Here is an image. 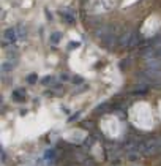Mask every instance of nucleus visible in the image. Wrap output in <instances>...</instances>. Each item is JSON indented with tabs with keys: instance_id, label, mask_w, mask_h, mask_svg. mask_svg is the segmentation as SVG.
<instances>
[{
	"instance_id": "1",
	"label": "nucleus",
	"mask_w": 161,
	"mask_h": 166,
	"mask_svg": "<svg viewBox=\"0 0 161 166\" xmlns=\"http://www.w3.org/2000/svg\"><path fill=\"white\" fill-rule=\"evenodd\" d=\"M139 82H144L148 87L155 86L160 87L161 86V70H153V68H147L139 73Z\"/></svg>"
},
{
	"instance_id": "2",
	"label": "nucleus",
	"mask_w": 161,
	"mask_h": 166,
	"mask_svg": "<svg viewBox=\"0 0 161 166\" xmlns=\"http://www.w3.org/2000/svg\"><path fill=\"white\" fill-rule=\"evenodd\" d=\"M161 150V138H152L141 142V149L139 152L142 155H155Z\"/></svg>"
},
{
	"instance_id": "3",
	"label": "nucleus",
	"mask_w": 161,
	"mask_h": 166,
	"mask_svg": "<svg viewBox=\"0 0 161 166\" xmlns=\"http://www.w3.org/2000/svg\"><path fill=\"white\" fill-rule=\"evenodd\" d=\"M101 43L106 49H112V48H115V44L119 43V38L115 36V32H112V33H109V35H106L104 38H101Z\"/></svg>"
},
{
	"instance_id": "4",
	"label": "nucleus",
	"mask_w": 161,
	"mask_h": 166,
	"mask_svg": "<svg viewBox=\"0 0 161 166\" xmlns=\"http://www.w3.org/2000/svg\"><path fill=\"white\" fill-rule=\"evenodd\" d=\"M133 36H134V33L133 32H125L123 35H122L120 38H119V44L122 48H130L131 46V41H133Z\"/></svg>"
},
{
	"instance_id": "5",
	"label": "nucleus",
	"mask_w": 161,
	"mask_h": 166,
	"mask_svg": "<svg viewBox=\"0 0 161 166\" xmlns=\"http://www.w3.org/2000/svg\"><path fill=\"white\" fill-rule=\"evenodd\" d=\"M3 38L5 40H8V41H14V40H18V30L16 29H8V30H5L3 32Z\"/></svg>"
},
{
	"instance_id": "6",
	"label": "nucleus",
	"mask_w": 161,
	"mask_h": 166,
	"mask_svg": "<svg viewBox=\"0 0 161 166\" xmlns=\"http://www.w3.org/2000/svg\"><path fill=\"white\" fill-rule=\"evenodd\" d=\"M16 62H18V59H7V60H5V62L2 63V71L5 73V71L13 70L14 66H16Z\"/></svg>"
},
{
	"instance_id": "7",
	"label": "nucleus",
	"mask_w": 161,
	"mask_h": 166,
	"mask_svg": "<svg viewBox=\"0 0 161 166\" xmlns=\"http://www.w3.org/2000/svg\"><path fill=\"white\" fill-rule=\"evenodd\" d=\"M62 18L68 22V24H73V22L76 21V18H74V11L73 10H65V11H62Z\"/></svg>"
},
{
	"instance_id": "8",
	"label": "nucleus",
	"mask_w": 161,
	"mask_h": 166,
	"mask_svg": "<svg viewBox=\"0 0 161 166\" xmlns=\"http://www.w3.org/2000/svg\"><path fill=\"white\" fill-rule=\"evenodd\" d=\"M13 100H14V101H18V103L24 101V100H25V90H24V89H16V90L13 92Z\"/></svg>"
},
{
	"instance_id": "9",
	"label": "nucleus",
	"mask_w": 161,
	"mask_h": 166,
	"mask_svg": "<svg viewBox=\"0 0 161 166\" xmlns=\"http://www.w3.org/2000/svg\"><path fill=\"white\" fill-rule=\"evenodd\" d=\"M106 111H109V103H101V104H98V106L95 108V112L96 114H104Z\"/></svg>"
},
{
	"instance_id": "10",
	"label": "nucleus",
	"mask_w": 161,
	"mask_h": 166,
	"mask_svg": "<svg viewBox=\"0 0 161 166\" xmlns=\"http://www.w3.org/2000/svg\"><path fill=\"white\" fill-rule=\"evenodd\" d=\"M16 30H18L19 40H24V38L27 36V30H25V27H24V25H18V27H16Z\"/></svg>"
},
{
	"instance_id": "11",
	"label": "nucleus",
	"mask_w": 161,
	"mask_h": 166,
	"mask_svg": "<svg viewBox=\"0 0 161 166\" xmlns=\"http://www.w3.org/2000/svg\"><path fill=\"white\" fill-rule=\"evenodd\" d=\"M60 38H62V33H57V32H55V33H52V35H51V41H52L54 44H57V43L60 41Z\"/></svg>"
},
{
	"instance_id": "12",
	"label": "nucleus",
	"mask_w": 161,
	"mask_h": 166,
	"mask_svg": "<svg viewBox=\"0 0 161 166\" xmlns=\"http://www.w3.org/2000/svg\"><path fill=\"white\" fill-rule=\"evenodd\" d=\"M36 79H38V77H36V74H35V73L27 76V82H29V84H35V82H36Z\"/></svg>"
},
{
	"instance_id": "13",
	"label": "nucleus",
	"mask_w": 161,
	"mask_h": 166,
	"mask_svg": "<svg viewBox=\"0 0 161 166\" xmlns=\"http://www.w3.org/2000/svg\"><path fill=\"white\" fill-rule=\"evenodd\" d=\"M41 82H43L44 86H46V84H51V82H52V77H51V76H46V77H43Z\"/></svg>"
},
{
	"instance_id": "14",
	"label": "nucleus",
	"mask_w": 161,
	"mask_h": 166,
	"mask_svg": "<svg viewBox=\"0 0 161 166\" xmlns=\"http://www.w3.org/2000/svg\"><path fill=\"white\" fill-rule=\"evenodd\" d=\"M73 82H74V84H79V82H82V79H81V77H74Z\"/></svg>"
}]
</instances>
